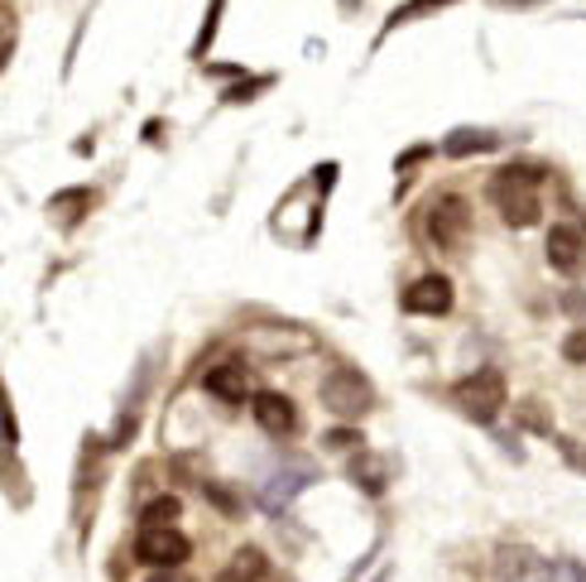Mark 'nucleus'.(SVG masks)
<instances>
[{"instance_id":"nucleus-1","label":"nucleus","mask_w":586,"mask_h":582,"mask_svg":"<svg viewBox=\"0 0 586 582\" xmlns=\"http://www.w3.org/2000/svg\"><path fill=\"white\" fill-rule=\"evenodd\" d=\"M543 174H549V169H539V164H504L490 174L486 193H490V203H496L504 227L524 231L543 217Z\"/></svg>"},{"instance_id":"nucleus-2","label":"nucleus","mask_w":586,"mask_h":582,"mask_svg":"<svg viewBox=\"0 0 586 582\" xmlns=\"http://www.w3.org/2000/svg\"><path fill=\"white\" fill-rule=\"evenodd\" d=\"M504 400H510V386H504V370L500 366L471 370V376L457 380V390H452V405H457L471 423H496Z\"/></svg>"},{"instance_id":"nucleus-3","label":"nucleus","mask_w":586,"mask_h":582,"mask_svg":"<svg viewBox=\"0 0 586 582\" xmlns=\"http://www.w3.org/2000/svg\"><path fill=\"white\" fill-rule=\"evenodd\" d=\"M323 409H327V414H337L341 423H361L370 409H376V386H370V376H361L356 366L327 370V380H323Z\"/></svg>"},{"instance_id":"nucleus-4","label":"nucleus","mask_w":586,"mask_h":582,"mask_svg":"<svg viewBox=\"0 0 586 582\" xmlns=\"http://www.w3.org/2000/svg\"><path fill=\"white\" fill-rule=\"evenodd\" d=\"M428 241L447 256H462V246L471 241V203L462 193H443L428 207Z\"/></svg>"},{"instance_id":"nucleus-5","label":"nucleus","mask_w":586,"mask_h":582,"mask_svg":"<svg viewBox=\"0 0 586 582\" xmlns=\"http://www.w3.org/2000/svg\"><path fill=\"white\" fill-rule=\"evenodd\" d=\"M188 535L183 529H173V525H140V535H135V563L144 568H183L188 563Z\"/></svg>"},{"instance_id":"nucleus-6","label":"nucleus","mask_w":586,"mask_h":582,"mask_svg":"<svg viewBox=\"0 0 586 582\" xmlns=\"http://www.w3.org/2000/svg\"><path fill=\"white\" fill-rule=\"evenodd\" d=\"M241 347L250 356H260V362H293V356H308L317 342L303 333V327L279 323V327H250V333L241 337Z\"/></svg>"},{"instance_id":"nucleus-7","label":"nucleus","mask_w":586,"mask_h":582,"mask_svg":"<svg viewBox=\"0 0 586 582\" xmlns=\"http://www.w3.org/2000/svg\"><path fill=\"white\" fill-rule=\"evenodd\" d=\"M313 482H317V467H308V462H293V467L270 472V476H264V486H260V510L264 515H284Z\"/></svg>"},{"instance_id":"nucleus-8","label":"nucleus","mask_w":586,"mask_h":582,"mask_svg":"<svg viewBox=\"0 0 586 582\" xmlns=\"http://www.w3.org/2000/svg\"><path fill=\"white\" fill-rule=\"evenodd\" d=\"M549 563L539 549L529 545H500L496 559H490V578L496 582H549Z\"/></svg>"},{"instance_id":"nucleus-9","label":"nucleus","mask_w":586,"mask_h":582,"mask_svg":"<svg viewBox=\"0 0 586 582\" xmlns=\"http://www.w3.org/2000/svg\"><path fill=\"white\" fill-rule=\"evenodd\" d=\"M452 299L457 294H452L447 274H419V280L399 294V309L414 317H443V313H452Z\"/></svg>"},{"instance_id":"nucleus-10","label":"nucleus","mask_w":586,"mask_h":582,"mask_svg":"<svg viewBox=\"0 0 586 582\" xmlns=\"http://www.w3.org/2000/svg\"><path fill=\"white\" fill-rule=\"evenodd\" d=\"M543 260H549V270H557V274H577L586 265V231L577 222H557V227H549Z\"/></svg>"},{"instance_id":"nucleus-11","label":"nucleus","mask_w":586,"mask_h":582,"mask_svg":"<svg viewBox=\"0 0 586 582\" xmlns=\"http://www.w3.org/2000/svg\"><path fill=\"white\" fill-rule=\"evenodd\" d=\"M203 390L211 395V400H221V405L256 400V395H250V366H246V356H226V362H217L203 376Z\"/></svg>"},{"instance_id":"nucleus-12","label":"nucleus","mask_w":586,"mask_h":582,"mask_svg":"<svg viewBox=\"0 0 586 582\" xmlns=\"http://www.w3.org/2000/svg\"><path fill=\"white\" fill-rule=\"evenodd\" d=\"M250 414L270 439H289V433H299V405L289 400V395L279 390H260L256 400H250Z\"/></svg>"},{"instance_id":"nucleus-13","label":"nucleus","mask_w":586,"mask_h":582,"mask_svg":"<svg viewBox=\"0 0 586 582\" xmlns=\"http://www.w3.org/2000/svg\"><path fill=\"white\" fill-rule=\"evenodd\" d=\"M346 476H351L366 496H384V492H390V462H384L380 453H370V448H356L351 462H346Z\"/></svg>"},{"instance_id":"nucleus-14","label":"nucleus","mask_w":586,"mask_h":582,"mask_svg":"<svg viewBox=\"0 0 586 582\" xmlns=\"http://www.w3.org/2000/svg\"><path fill=\"white\" fill-rule=\"evenodd\" d=\"M490 150H500V136L496 130H481V126H457L443 140V154H452V159H471V154H490Z\"/></svg>"},{"instance_id":"nucleus-15","label":"nucleus","mask_w":586,"mask_h":582,"mask_svg":"<svg viewBox=\"0 0 586 582\" xmlns=\"http://www.w3.org/2000/svg\"><path fill=\"white\" fill-rule=\"evenodd\" d=\"M270 578V559H264L260 545H246L231 553V563L217 573V582H264Z\"/></svg>"},{"instance_id":"nucleus-16","label":"nucleus","mask_w":586,"mask_h":582,"mask_svg":"<svg viewBox=\"0 0 586 582\" xmlns=\"http://www.w3.org/2000/svg\"><path fill=\"white\" fill-rule=\"evenodd\" d=\"M97 203V197H91V188H63V193H53L48 197V212H58V222L63 227H73L77 217H83V212Z\"/></svg>"},{"instance_id":"nucleus-17","label":"nucleus","mask_w":586,"mask_h":582,"mask_svg":"<svg viewBox=\"0 0 586 582\" xmlns=\"http://www.w3.org/2000/svg\"><path fill=\"white\" fill-rule=\"evenodd\" d=\"M443 6H457V0H409V6L390 10V20H384V34H390V30H404V24H414V20H423V15H437Z\"/></svg>"},{"instance_id":"nucleus-18","label":"nucleus","mask_w":586,"mask_h":582,"mask_svg":"<svg viewBox=\"0 0 586 582\" xmlns=\"http://www.w3.org/2000/svg\"><path fill=\"white\" fill-rule=\"evenodd\" d=\"M221 10H226V0H207V20H203V30H197V39H193V58L197 63L207 58L211 39H217V30H221Z\"/></svg>"},{"instance_id":"nucleus-19","label":"nucleus","mask_w":586,"mask_h":582,"mask_svg":"<svg viewBox=\"0 0 586 582\" xmlns=\"http://www.w3.org/2000/svg\"><path fill=\"white\" fill-rule=\"evenodd\" d=\"M183 515V500L178 496H154L150 506L140 510V525H173Z\"/></svg>"},{"instance_id":"nucleus-20","label":"nucleus","mask_w":586,"mask_h":582,"mask_svg":"<svg viewBox=\"0 0 586 582\" xmlns=\"http://www.w3.org/2000/svg\"><path fill=\"white\" fill-rule=\"evenodd\" d=\"M323 443L337 448V453H356V448L366 443V433H361V423H337V429L323 433Z\"/></svg>"},{"instance_id":"nucleus-21","label":"nucleus","mask_w":586,"mask_h":582,"mask_svg":"<svg viewBox=\"0 0 586 582\" xmlns=\"http://www.w3.org/2000/svg\"><path fill=\"white\" fill-rule=\"evenodd\" d=\"M264 87H274V77H270V73H260V77H246V83L226 87V91H221V101H231V106H241V101H256Z\"/></svg>"},{"instance_id":"nucleus-22","label":"nucleus","mask_w":586,"mask_h":582,"mask_svg":"<svg viewBox=\"0 0 586 582\" xmlns=\"http://www.w3.org/2000/svg\"><path fill=\"white\" fill-rule=\"evenodd\" d=\"M197 486H203V496H207L221 515H241V496H236V492H226L221 482H197Z\"/></svg>"},{"instance_id":"nucleus-23","label":"nucleus","mask_w":586,"mask_h":582,"mask_svg":"<svg viewBox=\"0 0 586 582\" xmlns=\"http://www.w3.org/2000/svg\"><path fill=\"white\" fill-rule=\"evenodd\" d=\"M514 414H519V423H524V429H534V433H553V414H543L539 400H524V405L514 409Z\"/></svg>"},{"instance_id":"nucleus-24","label":"nucleus","mask_w":586,"mask_h":582,"mask_svg":"<svg viewBox=\"0 0 586 582\" xmlns=\"http://www.w3.org/2000/svg\"><path fill=\"white\" fill-rule=\"evenodd\" d=\"M563 362L567 366H586V323H577L572 333L563 337Z\"/></svg>"},{"instance_id":"nucleus-25","label":"nucleus","mask_w":586,"mask_h":582,"mask_svg":"<svg viewBox=\"0 0 586 582\" xmlns=\"http://www.w3.org/2000/svg\"><path fill=\"white\" fill-rule=\"evenodd\" d=\"M549 582H586V563H577V559H553L549 563Z\"/></svg>"},{"instance_id":"nucleus-26","label":"nucleus","mask_w":586,"mask_h":582,"mask_svg":"<svg viewBox=\"0 0 586 582\" xmlns=\"http://www.w3.org/2000/svg\"><path fill=\"white\" fill-rule=\"evenodd\" d=\"M135 429H140V414H135V409H126V414L116 419V433H111V443H106V448H126L130 439H135Z\"/></svg>"},{"instance_id":"nucleus-27","label":"nucleus","mask_w":586,"mask_h":582,"mask_svg":"<svg viewBox=\"0 0 586 582\" xmlns=\"http://www.w3.org/2000/svg\"><path fill=\"white\" fill-rule=\"evenodd\" d=\"M428 154H433V144H414V150H404V154L394 159V174H409V169H414V164H423V159H428Z\"/></svg>"},{"instance_id":"nucleus-28","label":"nucleus","mask_w":586,"mask_h":582,"mask_svg":"<svg viewBox=\"0 0 586 582\" xmlns=\"http://www.w3.org/2000/svg\"><path fill=\"white\" fill-rule=\"evenodd\" d=\"M563 309L577 317V323H586V294H582V289H567V294H563Z\"/></svg>"},{"instance_id":"nucleus-29","label":"nucleus","mask_w":586,"mask_h":582,"mask_svg":"<svg viewBox=\"0 0 586 582\" xmlns=\"http://www.w3.org/2000/svg\"><path fill=\"white\" fill-rule=\"evenodd\" d=\"M15 443H20V419H15V409H10V390H6V448L15 453Z\"/></svg>"},{"instance_id":"nucleus-30","label":"nucleus","mask_w":586,"mask_h":582,"mask_svg":"<svg viewBox=\"0 0 586 582\" xmlns=\"http://www.w3.org/2000/svg\"><path fill=\"white\" fill-rule=\"evenodd\" d=\"M150 582H193V578H183L178 568H159V578H150Z\"/></svg>"},{"instance_id":"nucleus-31","label":"nucleus","mask_w":586,"mask_h":582,"mask_svg":"<svg viewBox=\"0 0 586 582\" xmlns=\"http://www.w3.org/2000/svg\"><path fill=\"white\" fill-rule=\"evenodd\" d=\"M490 6H510V10H524V6H543V0H490Z\"/></svg>"},{"instance_id":"nucleus-32","label":"nucleus","mask_w":586,"mask_h":582,"mask_svg":"<svg viewBox=\"0 0 586 582\" xmlns=\"http://www.w3.org/2000/svg\"><path fill=\"white\" fill-rule=\"evenodd\" d=\"M582 467H586V453H582Z\"/></svg>"}]
</instances>
